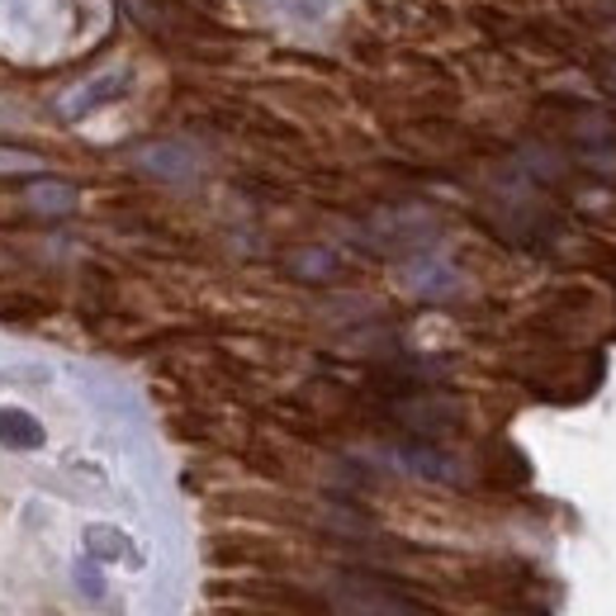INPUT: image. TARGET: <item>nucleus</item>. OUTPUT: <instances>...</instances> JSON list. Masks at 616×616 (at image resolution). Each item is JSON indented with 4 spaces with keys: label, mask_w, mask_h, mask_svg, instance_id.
Listing matches in <instances>:
<instances>
[{
    "label": "nucleus",
    "mask_w": 616,
    "mask_h": 616,
    "mask_svg": "<svg viewBox=\"0 0 616 616\" xmlns=\"http://www.w3.org/2000/svg\"><path fill=\"white\" fill-rule=\"evenodd\" d=\"M10 171H43V156L20 152V148H0V176H10Z\"/></svg>",
    "instance_id": "6e6552de"
},
{
    "label": "nucleus",
    "mask_w": 616,
    "mask_h": 616,
    "mask_svg": "<svg viewBox=\"0 0 616 616\" xmlns=\"http://www.w3.org/2000/svg\"><path fill=\"white\" fill-rule=\"evenodd\" d=\"M77 589H81L85 597H105V574L95 569V560H81V565H77Z\"/></svg>",
    "instance_id": "1a4fd4ad"
},
{
    "label": "nucleus",
    "mask_w": 616,
    "mask_h": 616,
    "mask_svg": "<svg viewBox=\"0 0 616 616\" xmlns=\"http://www.w3.org/2000/svg\"><path fill=\"white\" fill-rule=\"evenodd\" d=\"M603 81L612 85V95H616V57H607V62H603Z\"/></svg>",
    "instance_id": "9d476101"
},
{
    "label": "nucleus",
    "mask_w": 616,
    "mask_h": 616,
    "mask_svg": "<svg viewBox=\"0 0 616 616\" xmlns=\"http://www.w3.org/2000/svg\"><path fill=\"white\" fill-rule=\"evenodd\" d=\"M404 465H412L427 479H455V465L446 455H432V451H404Z\"/></svg>",
    "instance_id": "0eeeda50"
},
{
    "label": "nucleus",
    "mask_w": 616,
    "mask_h": 616,
    "mask_svg": "<svg viewBox=\"0 0 616 616\" xmlns=\"http://www.w3.org/2000/svg\"><path fill=\"white\" fill-rule=\"evenodd\" d=\"M48 432H43V422L34 412L24 408H0V446L5 451H38Z\"/></svg>",
    "instance_id": "39448f33"
},
{
    "label": "nucleus",
    "mask_w": 616,
    "mask_h": 616,
    "mask_svg": "<svg viewBox=\"0 0 616 616\" xmlns=\"http://www.w3.org/2000/svg\"><path fill=\"white\" fill-rule=\"evenodd\" d=\"M327 597H333L337 616H418V607L398 589H390V583H380V579H365V574L337 579L333 589H327Z\"/></svg>",
    "instance_id": "f257e3e1"
},
{
    "label": "nucleus",
    "mask_w": 616,
    "mask_h": 616,
    "mask_svg": "<svg viewBox=\"0 0 616 616\" xmlns=\"http://www.w3.org/2000/svg\"><path fill=\"white\" fill-rule=\"evenodd\" d=\"M128 85H133V77H128V71H100V77L71 85V91L57 100V114H62V119H91L95 109L114 105V100H124Z\"/></svg>",
    "instance_id": "f03ea898"
},
{
    "label": "nucleus",
    "mask_w": 616,
    "mask_h": 616,
    "mask_svg": "<svg viewBox=\"0 0 616 616\" xmlns=\"http://www.w3.org/2000/svg\"><path fill=\"white\" fill-rule=\"evenodd\" d=\"M85 555H91L95 565H128V569H138L142 565V555L138 546L128 541L119 526H105V522H95V526H85Z\"/></svg>",
    "instance_id": "7ed1b4c3"
},
{
    "label": "nucleus",
    "mask_w": 616,
    "mask_h": 616,
    "mask_svg": "<svg viewBox=\"0 0 616 616\" xmlns=\"http://www.w3.org/2000/svg\"><path fill=\"white\" fill-rule=\"evenodd\" d=\"M28 205L38 213H71L77 209V190L62 181H38V185H28Z\"/></svg>",
    "instance_id": "423d86ee"
},
{
    "label": "nucleus",
    "mask_w": 616,
    "mask_h": 616,
    "mask_svg": "<svg viewBox=\"0 0 616 616\" xmlns=\"http://www.w3.org/2000/svg\"><path fill=\"white\" fill-rule=\"evenodd\" d=\"M133 162L142 171H152V176H162V181H190L195 166H199L195 152L181 148V142H152V148H138Z\"/></svg>",
    "instance_id": "20e7f679"
}]
</instances>
